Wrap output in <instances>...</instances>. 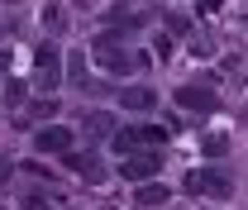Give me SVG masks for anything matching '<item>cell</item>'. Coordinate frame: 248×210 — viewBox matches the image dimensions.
Wrapping results in <instances>:
<instances>
[{"instance_id": "5bb4252c", "label": "cell", "mask_w": 248, "mask_h": 210, "mask_svg": "<svg viewBox=\"0 0 248 210\" xmlns=\"http://www.w3.org/2000/svg\"><path fill=\"white\" fill-rule=\"evenodd\" d=\"M81 58H86V53H77V62H72V81H81V86H86V62H81Z\"/></svg>"}, {"instance_id": "8fae6325", "label": "cell", "mask_w": 248, "mask_h": 210, "mask_svg": "<svg viewBox=\"0 0 248 210\" xmlns=\"http://www.w3.org/2000/svg\"><path fill=\"white\" fill-rule=\"evenodd\" d=\"M201 148L210 153V158H219V153L229 148V139H224V134H205V139H201Z\"/></svg>"}, {"instance_id": "7c38bea8", "label": "cell", "mask_w": 248, "mask_h": 210, "mask_svg": "<svg viewBox=\"0 0 248 210\" xmlns=\"http://www.w3.org/2000/svg\"><path fill=\"white\" fill-rule=\"evenodd\" d=\"M157 201H167V186H143L139 191V206H157Z\"/></svg>"}, {"instance_id": "9c48e42d", "label": "cell", "mask_w": 248, "mask_h": 210, "mask_svg": "<svg viewBox=\"0 0 248 210\" xmlns=\"http://www.w3.org/2000/svg\"><path fill=\"white\" fill-rule=\"evenodd\" d=\"M110 129H115V120H110L105 110H91V115L81 120V134H86V139H110Z\"/></svg>"}, {"instance_id": "52a82bcc", "label": "cell", "mask_w": 248, "mask_h": 210, "mask_svg": "<svg viewBox=\"0 0 248 210\" xmlns=\"http://www.w3.org/2000/svg\"><path fill=\"white\" fill-rule=\"evenodd\" d=\"M177 105H182V110H201V115H210V110H215V96L201 91V86H182V91H177Z\"/></svg>"}, {"instance_id": "4fadbf2b", "label": "cell", "mask_w": 248, "mask_h": 210, "mask_svg": "<svg viewBox=\"0 0 248 210\" xmlns=\"http://www.w3.org/2000/svg\"><path fill=\"white\" fill-rule=\"evenodd\" d=\"M19 100H24V86H19V81H10V86H5V105H19Z\"/></svg>"}, {"instance_id": "5b68a950", "label": "cell", "mask_w": 248, "mask_h": 210, "mask_svg": "<svg viewBox=\"0 0 248 210\" xmlns=\"http://www.w3.org/2000/svg\"><path fill=\"white\" fill-rule=\"evenodd\" d=\"M157 167H162V158H157V153H129V158L120 162V177H124V181H148Z\"/></svg>"}, {"instance_id": "ba28073f", "label": "cell", "mask_w": 248, "mask_h": 210, "mask_svg": "<svg viewBox=\"0 0 248 210\" xmlns=\"http://www.w3.org/2000/svg\"><path fill=\"white\" fill-rule=\"evenodd\" d=\"M120 100H124V110H139V115H148V110L157 105V91H153V86H129Z\"/></svg>"}, {"instance_id": "30bf717a", "label": "cell", "mask_w": 248, "mask_h": 210, "mask_svg": "<svg viewBox=\"0 0 248 210\" xmlns=\"http://www.w3.org/2000/svg\"><path fill=\"white\" fill-rule=\"evenodd\" d=\"M72 172H77L81 181H91V186L105 177V167H100V158H95V153H86V158H72Z\"/></svg>"}, {"instance_id": "277c9868", "label": "cell", "mask_w": 248, "mask_h": 210, "mask_svg": "<svg viewBox=\"0 0 248 210\" xmlns=\"http://www.w3.org/2000/svg\"><path fill=\"white\" fill-rule=\"evenodd\" d=\"M186 191H196V196H229V177L215 172V167H201V172L186 177Z\"/></svg>"}, {"instance_id": "3957f363", "label": "cell", "mask_w": 248, "mask_h": 210, "mask_svg": "<svg viewBox=\"0 0 248 210\" xmlns=\"http://www.w3.org/2000/svg\"><path fill=\"white\" fill-rule=\"evenodd\" d=\"M157 144H167V134H162L157 124H134V129L115 134V148H120V158H129L134 148H148V153H153Z\"/></svg>"}, {"instance_id": "6da1fadb", "label": "cell", "mask_w": 248, "mask_h": 210, "mask_svg": "<svg viewBox=\"0 0 248 210\" xmlns=\"http://www.w3.org/2000/svg\"><path fill=\"white\" fill-rule=\"evenodd\" d=\"M95 62H100V72H110V77H129V72L139 67V58H134V53L115 48V33L95 38Z\"/></svg>"}, {"instance_id": "8992f818", "label": "cell", "mask_w": 248, "mask_h": 210, "mask_svg": "<svg viewBox=\"0 0 248 210\" xmlns=\"http://www.w3.org/2000/svg\"><path fill=\"white\" fill-rule=\"evenodd\" d=\"M33 148H38V153H67V148H72V129H62V124H43V129L33 134Z\"/></svg>"}, {"instance_id": "7a4b0ae2", "label": "cell", "mask_w": 248, "mask_h": 210, "mask_svg": "<svg viewBox=\"0 0 248 210\" xmlns=\"http://www.w3.org/2000/svg\"><path fill=\"white\" fill-rule=\"evenodd\" d=\"M33 81H38L43 96H53V91H58V81H62V53H58V48H48V43H43V48L33 53Z\"/></svg>"}, {"instance_id": "2e32d148", "label": "cell", "mask_w": 248, "mask_h": 210, "mask_svg": "<svg viewBox=\"0 0 248 210\" xmlns=\"http://www.w3.org/2000/svg\"><path fill=\"white\" fill-rule=\"evenodd\" d=\"M5 67H10V53H0V72H5Z\"/></svg>"}, {"instance_id": "e0dca14e", "label": "cell", "mask_w": 248, "mask_h": 210, "mask_svg": "<svg viewBox=\"0 0 248 210\" xmlns=\"http://www.w3.org/2000/svg\"><path fill=\"white\" fill-rule=\"evenodd\" d=\"M0 210H5V206H0Z\"/></svg>"}, {"instance_id": "9a60e30c", "label": "cell", "mask_w": 248, "mask_h": 210, "mask_svg": "<svg viewBox=\"0 0 248 210\" xmlns=\"http://www.w3.org/2000/svg\"><path fill=\"white\" fill-rule=\"evenodd\" d=\"M5 181H10V162L0 158V186H5Z\"/></svg>"}]
</instances>
